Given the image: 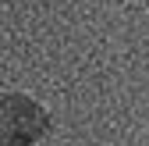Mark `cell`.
<instances>
[{"label": "cell", "mask_w": 149, "mask_h": 146, "mask_svg": "<svg viewBox=\"0 0 149 146\" xmlns=\"http://www.w3.org/2000/svg\"><path fill=\"white\" fill-rule=\"evenodd\" d=\"M50 128L46 107L29 93H0V146H36Z\"/></svg>", "instance_id": "cell-1"}]
</instances>
